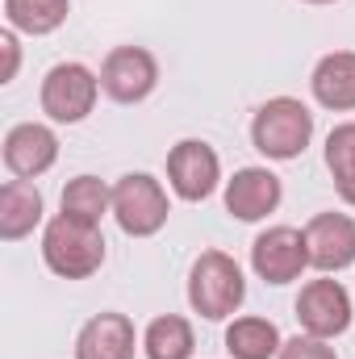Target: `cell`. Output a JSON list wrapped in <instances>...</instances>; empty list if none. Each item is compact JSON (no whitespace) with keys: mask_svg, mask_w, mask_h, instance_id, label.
Returning a JSON list of instances; mask_svg holds the SVG:
<instances>
[{"mask_svg":"<svg viewBox=\"0 0 355 359\" xmlns=\"http://www.w3.org/2000/svg\"><path fill=\"white\" fill-rule=\"evenodd\" d=\"M42 264L59 280H88L105 264V234L96 222L55 213L42 230Z\"/></svg>","mask_w":355,"mask_h":359,"instance_id":"7a4b0ae2","label":"cell"},{"mask_svg":"<svg viewBox=\"0 0 355 359\" xmlns=\"http://www.w3.org/2000/svg\"><path fill=\"white\" fill-rule=\"evenodd\" d=\"M63 213L100 226V217L113 213V188H109L105 180H96V176L67 180V188H63Z\"/></svg>","mask_w":355,"mask_h":359,"instance_id":"ffe728a7","label":"cell"},{"mask_svg":"<svg viewBox=\"0 0 355 359\" xmlns=\"http://www.w3.org/2000/svg\"><path fill=\"white\" fill-rule=\"evenodd\" d=\"M100 76L92 72L88 63H76V59H67V63H55L46 76H42V92H38V100H42V113L51 117V121H59V126H76V121H84L92 109H96V96H100Z\"/></svg>","mask_w":355,"mask_h":359,"instance_id":"5b68a950","label":"cell"},{"mask_svg":"<svg viewBox=\"0 0 355 359\" xmlns=\"http://www.w3.org/2000/svg\"><path fill=\"white\" fill-rule=\"evenodd\" d=\"M309 268V243L305 230L297 226H267L264 234L251 243V271L264 284H293L301 280V271Z\"/></svg>","mask_w":355,"mask_h":359,"instance_id":"9c48e42d","label":"cell"},{"mask_svg":"<svg viewBox=\"0 0 355 359\" xmlns=\"http://www.w3.org/2000/svg\"><path fill=\"white\" fill-rule=\"evenodd\" d=\"M100 88L117 104H142L159 88V59L147 46H113L100 63Z\"/></svg>","mask_w":355,"mask_h":359,"instance_id":"52a82bcc","label":"cell"},{"mask_svg":"<svg viewBox=\"0 0 355 359\" xmlns=\"http://www.w3.org/2000/svg\"><path fill=\"white\" fill-rule=\"evenodd\" d=\"M4 168L13 180H38L59 163V134L42 121H21L4 134Z\"/></svg>","mask_w":355,"mask_h":359,"instance_id":"30bf717a","label":"cell"},{"mask_svg":"<svg viewBox=\"0 0 355 359\" xmlns=\"http://www.w3.org/2000/svg\"><path fill=\"white\" fill-rule=\"evenodd\" d=\"M134 351H138V330L117 309L88 318L76 334V359H134Z\"/></svg>","mask_w":355,"mask_h":359,"instance_id":"4fadbf2b","label":"cell"},{"mask_svg":"<svg viewBox=\"0 0 355 359\" xmlns=\"http://www.w3.org/2000/svg\"><path fill=\"white\" fill-rule=\"evenodd\" d=\"M301 4H335V0H301Z\"/></svg>","mask_w":355,"mask_h":359,"instance_id":"603a6c76","label":"cell"},{"mask_svg":"<svg viewBox=\"0 0 355 359\" xmlns=\"http://www.w3.org/2000/svg\"><path fill=\"white\" fill-rule=\"evenodd\" d=\"M247 301V276L234 255L226 251H201L188 268V305L205 322H226Z\"/></svg>","mask_w":355,"mask_h":359,"instance_id":"6da1fadb","label":"cell"},{"mask_svg":"<svg viewBox=\"0 0 355 359\" xmlns=\"http://www.w3.org/2000/svg\"><path fill=\"white\" fill-rule=\"evenodd\" d=\"M0 50H4V72H0V84H13V80H17V67H21L17 29H4V34H0Z\"/></svg>","mask_w":355,"mask_h":359,"instance_id":"7402d4cb","label":"cell"},{"mask_svg":"<svg viewBox=\"0 0 355 359\" xmlns=\"http://www.w3.org/2000/svg\"><path fill=\"white\" fill-rule=\"evenodd\" d=\"M42 192L34 180H4L0 184V238L21 243L38 230L42 222Z\"/></svg>","mask_w":355,"mask_h":359,"instance_id":"9a60e30c","label":"cell"},{"mask_svg":"<svg viewBox=\"0 0 355 359\" xmlns=\"http://www.w3.org/2000/svg\"><path fill=\"white\" fill-rule=\"evenodd\" d=\"M72 13V0H4V21L17 34L46 38L55 34Z\"/></svg>","mask_w":355,"mask_h":359,"instance_id":"ac0fdd59","label":"cell"},{"mask_svg":"<svg viewBox=\"0 0 355 359\" xmlns=\"http://www.w3.org/2000/svg\"><path fill=\"white\" fill-rule=\"evenodd\" d=\"M314 142V113L305 100L297 96H272L255 109L251 117V147L276 159V163H288V159H301L305 147Z\"/></svg>","mask_w":355,"mask_h":359,"instance_id":"3957f363","label":"cell"},{"mask_svg":"<svg viewBox=\"0 0 355 359\" xmlns=\"http://www.w3.org/2000/svg\"><path fill=\"white\" fill-rule=\"evenodd\" d=\"M293 309H297L301 330L314 334V339H339V334H347L351 330V318H355L351 292L339 280H330V276H318V280L301 284Z\"/></svg>","mask_w":355,"mask_h":359,"instance_id":"8992f818","label":"cell"},{"mask_svg":"<svg viewBox=\"0 0 355 359\" xmlns=\"http://www.w3.org/2000/svg\"><path fill=\"white\" fill-rule=\"evenodd\" d=\"M142 351H147V359H192V351H196L192 322L180 313H159L142 330Z\"/></svg>","mask_w":355,"mask_h":359,"instance_id":"e0dca14e","label":"cell"},{"mask_svg":"<svg viewBox=\"0 0 355 359\" xmlns=\"http://www.w3.org/2000/svg\"><path fill=\"white\" fill-rule=\"evenodd\" d=\"M168 184L180 201H209L222 184V159L205 138H180L168 151Z\"/></svg>","mask_w":355,"mask_h":359,"instance_id":"ba28073f","label":"cell"},{"mask_svg":"<svg viewBox=\"0 0 355 359\" xmlns=\"http://www.w3.org/2000/svg\"><path fill=\"white\" fill-rule=\"evenodd\" d=\"M305 243H309V268L322 276L347 271L355 264V217L351 213H314L305 222Z\"/></svg>","mask_w":355,"mask_h":359,"instance_id":"8fae6325","label":"cell"},{"mask_svg":"<svg viewBox=\"0 0 355 359\" xmlns=\"http://www.w3.org/2000/svg\"><path fill=\"white\" fill-rule=\"evenodd\" d=\"M113 217H117L121 234H130V238L159 234L168 226V217H172L168 188L151 172H126L113 184Z\"/></svg>","mask_w":355,"mask_h":359,"instance_id":"277c9868","label":"cell"},{"mask_svg":"<svg viewBox=\"0 0 355 359\" xmlns=\"http://www.w3.org/2000/svg\"><path fill=\"white\" fill-rule=\"evenodd\" d=\"M280 347H284V339H280V326L272 318L247 313V318H234L226 326V351H230V359H276Z\"/></svg>","mask_w":355,"mask_h":359,"instance_id":"2e32d148","label":"cell"},{"mask_svg":"<svg viewBox=\"0 0 355 359\" xmlns=\"http://www.w3.org/2000/svg\"><path fill=\"white\" fill-rule=\"evenodd\" d=\"M326 172L343 205L355 209V121H343L326 134Z\"/></svg>","mask_w":355,"mask_h":359,"instance_id":"d6986e66","label":"cell"},{"mask_svg":"<svg viewBox=\"0 0 355 359\" xmlns=\"http://www.w3.org/2000/svg\"><path fill=\"white\" fill-rule=\"evenodd\" d=\"M309 92L330 113H355V50H330L314 63Z\"/></svg>","mask_w":355,"mask_h":359,"instance_id":"5bb4252c","label":"cell"},{"mask_svg":"<svg viewBox=\"0 0 355 359\" xmlns=\"http://www.w3.org/2000/svg\"><path fill=\"white\" fill-rule=\"evenodd\" d=\"M222 201H226V213L234 222H264L267 213L280 209L284 184H280L276 172H267V168H239L234 176L226 180Z\"/></svg>","mask_w":355,"mask_h":359,"instance_id":"7c38bea8","label":"cell"},{"mask_svg":"<svg viewBox=\"0 0 355 359\" xmlns=\"http://www.w3.org/2000/svg\"><path fill=\"white\" fill-rule=\"evenodd\" d=\"M276 359H339L335 355V347H330V339H314V334H293V339H284V347H280V355Z\"/></svg>","mask_w":355,"mask_h":359,"instance_id":"44dd1931","label":"cell"}]
</instances>
